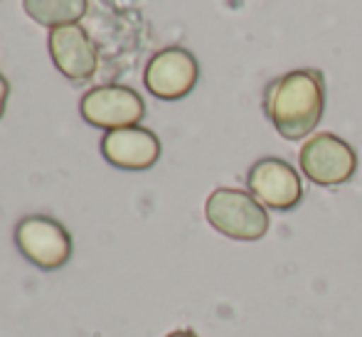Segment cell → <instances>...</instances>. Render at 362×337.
Returning a JSON list of instances; mask_svg holds the SVG:
<instances>
[{"label":"cell","instance_id":"obj_6","mask_svg":"<svg viewBox=\"0 0 362 337\" xmlns=\"http://www.w3.org/2000/svg\"><path fill=\"white\" fill-rule=\"evenodd\" d=\"M200 79V64L185 47H165L146 64L144 84L156 99L177 101L195 89Z\"/></svg>","mask_w":362,"mask_h":337},{"label":"cell","instance_id":"obj_2","mask_svg":"<svg viewBox=\"0 0 362 337\" xmlns=\"http://www.w3.org/2000/svg\"><path fill=\"white\" fill-rule=\"evenodd\" d=\"M210 227L234 242H259L269 232V212L249 190L217 187L205 202Z\"/></svg>","mask_w":362,"mask_h":337},{"label":"cell","instance_id":"obj_10","mask_svg":"<svg viewBox=\"0 0 362 337\" xmlns=\"http://www.w3.org/2000/svg\"><path fill=\"white\" fill-rule=\"evenodd\" d=\"M23 8L30 20L54 30L62 25H79L89 0H23Z\"/></svg>","mask_w":362,"mask_h":337},{"label":"cell","instance_id":"obj_4","mask_svg":"<svg viewBox=\"0 0 362 337\" xmlns=\"http://www.w3.org/2000/svg\"><path fill=\"white\" fill-rule=\"evenodd\" d=\"M300 172L320 187L345 185L358 170V153L335 134H315L300 146Z\"/></svg>","mask_w":362,"mask_h":337},{"label":"cell","instance_id":"obj_7","mask_svg":"<svg viewBox=\"0 0 362 337\" xmlns=\"http://www.w3.org/2000/svg\"><path fill=\"white\" fill-rule=\"evenodd\" d=\"M247 187L264 207L288 212L303 200V182L291 162L281 158H262L247 175Z\"/></svg>","mask_w":362,"mask_h":337},{"label":"cell","instance_id":"obj_3","mask_svg":"<svg viewBox=\"0 0 362 337\" xmlns=\"http://www.w3.org/2000/svg\"><path fill=\"white\" fill-rule=\"evenodd\" d=\"M15 247L33 266L57 271L72 259L74 244L62 222L45 214L23 217L15 227Z\"/></svg>","mask_w":362,"mask_h":337},{"label":"cell","instance_id":"obj_9","mask_svg":"<svg viewBox=\"0 0 362 337\" xmlns=\"http://www.w3.org/2000/svg\"><path fill=\"white\" fill-rule=\"evenodd\" d=\"M101 155L119 170H148L160 158V141L144 126L106 131L101 138Z\"/></svg>","mask_w":362,"mask_h":337},{"label":"cell","instance_id":"obj_12","mask_svg":"<svg viewBox=\"0 0 362 337\" xmlns=\"http://www.w3.org/2000/svg\"><path fill=\"white\" fill-rule=\"evenodd\" d=\"M165 337H197L192 330H175V333H170V335H165Z\"/></svg>","mask_w":362,"mask_h":337},{"label":"cell","instance_id":"obj_11","mask_svg":"<svg viewBox=\"0 0 362 337\" xmlns=\"http://www.w3.org/2000/svg\"><path fill=\"white\" fill-rule=\"evenodd\" d=\"M8 96H10V84L3 74H0V119L5 114V104H8Z\"/></svg>","mask_w":362,"mask_h":337},{"label":"cell","instance_id":"obj_1","mask_svg":"<svg viewBox=\"0 0 362 337\" xmlns=\"http://www.w3.org/2000/svg\"><path fill=\"white\" fill-rule=\"evenodd\" d=\"M264 111L276 134L300 141L318 129L325 111V81L318 69H293L264 91Z\"/></svg>","mask_w":362,"mask_h":337},{"label":"cell","instance_id":"obj_5","mask_svg":"<svg viewBox=\"0 0 362 337\" xmlns=\"http://www.w3.org/2000/svg\"><path fill=\"white\" fill-rule=\"evenodd\" d=\"M79 114L94 129L116 131L139 126L146 116V104L139 91L131 86L104 84L94 86L81 96Z\"/></svg>","mask_w":362,"mask_h":337},{"label":"cell","instance_id":"obj_8","mask_svg":"<svg viewBox=\"0 0 362 337\" xmlns=\"http://www.w3.org/2000/svg\"><path fill=\"white\" fill-rule=\"evenodd\" d=\"M49 57L54 67L72 81H86L99 69V49L81 25H62L49 30Z\"/></svg>","mask_w":362,"mask_h":337}]
</instances>
